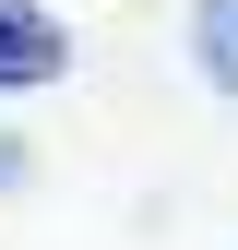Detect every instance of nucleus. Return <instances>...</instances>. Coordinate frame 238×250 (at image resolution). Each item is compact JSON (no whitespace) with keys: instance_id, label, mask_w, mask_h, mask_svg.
Wrapping results in <instances>:
<instances>
[{"instance_id":"1","label":"nucleus","mask_w":238,"mask_h":250,"mask_svg":"<svg viewBox=\"0 0 238 250\" xmlns=\"http://www.w3.org/2000/svg\"><path fill=\"white\" fill-rule=\"evenodd\" d=\"M60 72H72V24H60L48 0H0V107L48 96Z\"/></svg>"},{"instance_id":"2","label":"nucleus","mask_w":238,"mask_h":250,"mask_svg":"<svg viewBox=\"0 0 238 250\" xmlns=\"http://www.w3.org/2000/svg\"><path fill=\"white\" fill-rule=\"evenodd\" d=\"M191 72L238 107V0H191Z\"/></svg>"},{"instance_id":"3","label":"nucleus","mask_w":238,"mask_h":250,"mask_svg":"<svg viewBox=\"0 0 238 250\" xmlns=\"http://www.w3.org/2000/svg\"><path fill=\"white\" fill-rule=\"evenodd\" d=\"M12 179H24V143H12V131H0V191H12Z\"/></svg>"}]
</instances>
